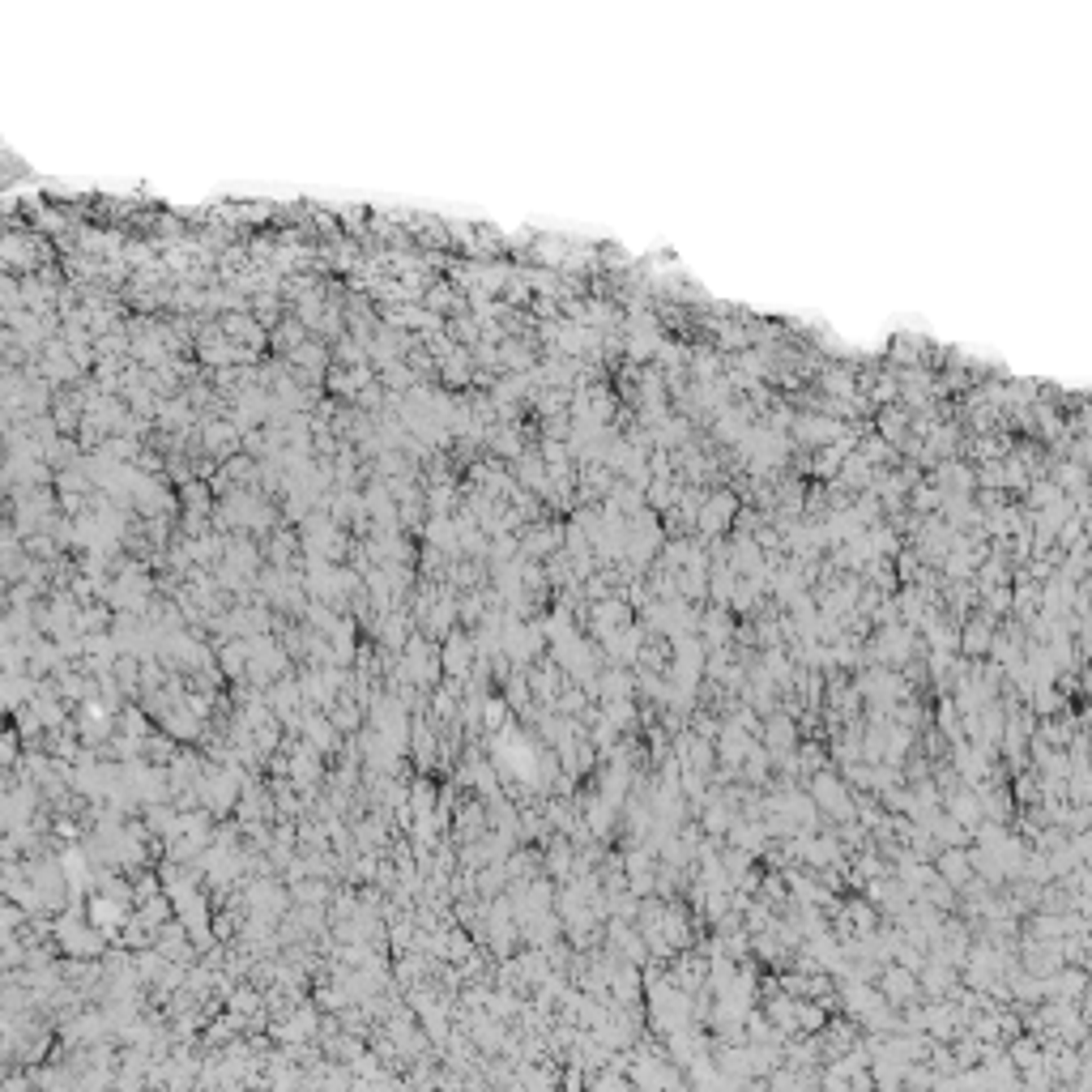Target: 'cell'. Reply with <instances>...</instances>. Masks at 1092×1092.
<instances>
[{
	"instance_id": "1",
	"label": "cell",
	"mask_w": 1092,
	"mask_h": 1092,
	"mask_svg": "<svg viewBox=\"0 0 1092 1092\" xmlns=\"http://www.w3.org/2000/svg\"><path fill=\"white\" fill-rule=\"evenodd\" d=\"M1011 1067H1020V1071H1032V1067H1041V1050H1037V1041H1011V1059H1007Z\"/></svg>"
}]
</instances>
